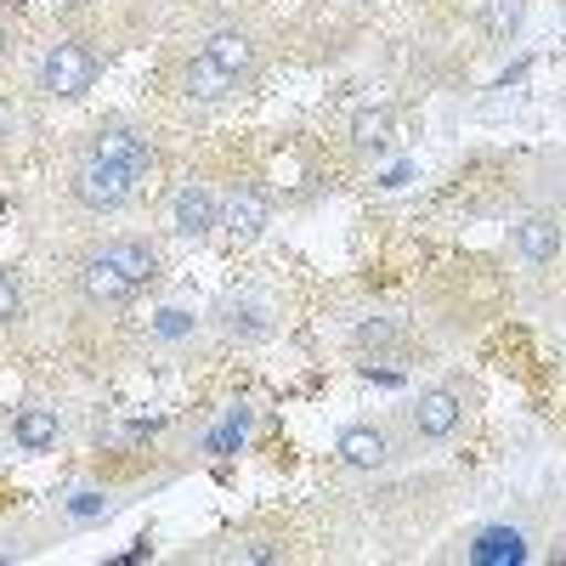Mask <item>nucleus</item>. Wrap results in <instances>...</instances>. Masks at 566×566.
<instances>
[{
    "label": "nucleus",
    "instance_id": "f257e3e1",
    "mask_svg": "<svg viewBox=\"0 0 566 566\" xmlns=\"http://www.w3.org/2000/svg\"><path fill=\"white\" fill-rule=\"evenodd\" d=\"M103 80V52H91L85 40H57L52 52L40 57V91L57 103H80L91 97Z\"/></svg>",
    "mask_w": 566,
    "mask_h": 566
},
{
    "label": "nucleus",
    "instance_id": "f03ea898",
    "mask_svg": "<svg viewBox=\"0 0 566 566\" xmlns=\"http://www.w3.org/2000/svg\"><path fill=\"white\" fill-rule=\"evenodd\" d=\"M69 193L74 205H85L91 216H114L130 205L136 193V176L125 165H108V159H80V170L69 176Z\"/></svg>",
    "mask_w": 566,
    "mask_h": 566
},
{
    "label": "nucleus",
    "instance_id": "7ed1b4c3",
    "mask_svg": "<svg viewBox=\"0 0 566 566\" xmlns=\"http://www.w3.org/2000/svg\"><path fill=\"white\" fill-rule=\"evenodd\" d=\"M85 159L125 165V170L142 181V176L154 170V142H148V130L130 125V119H103L97 130H91V142H85Z\"/></svg>",
    "mask_w": 566,
    "mask_h": 566
},
{
    "label": "nucleus",
    "instance_id": "20e7f679",
    "mask_svg": "<svg viewBox=\"0 0 566 566\" xmlns=\"http://www.w3.org/2000/svg\"><path fill=\"white\" fill-rule=\"evenodd\" d=\"M408 424H413L419 442H448L464 424V391L459 386H424L408 402Z\"/></svg>",
    "mask_w": 566,
    "mask_h": 566
},
{
    "label": "nucleus",
    "instance_id": "39448f33",
    "mask_svg": "<svg viewBox=\"0 0 566 566\" xmlns=\"http://www.w3.org/2000/svg\"><path fill=\"white\" fill-rule=\"evenodd\" d=\"M170 227H176V239H187V244H205L210 232L221 227V205H216L210 187L187 181L181 193L170 199Z\"/></svg>",
    "mask_w": 566,
    "mask_h": 566
},
{
    "label": "nucleus",
    "instance_id": "423d86ee",
    "mask_svg": "<svg viewBox=\"0 0 566 566\" xmlns=\"http://www.w3.org/2000/svg\"><path fill=\"white\" fill-rule=\"evenodd\" d=\"M221 227H227L232 244H255L272 227V199L261 193V187H232L227 205H221Z\"/></svg>",
    "mask_w": 566,
    "mask_h": 566
},
{
    "label": "nucleus",
    "instance_id": "0eeeda50",
    "mask_svg": "<svg viewBox=\"0 0 566 566\" xmlns=\"http://www.w3.org/2000/svg\"><path fill=\"white\" fill-rule=\"evenodd\" d=\"M335 459L346 464V470H386L391 459H397V448H391V437H386V424H346V431L335 437Z\"/></svg>",
    "mask_w": 566,
    "mask_h": 566
},
{
    "label": "nucleus",
    "instance_id": "6e6552de",
    "mask_svg": "<svg viewBox=\"0 0 566 566\" xmlns=\"http://www.w3.org/2000/svg\"><path fill=\"white\" fill-rule=\"evenodd\" d=\"M80 295H85V306H97V312H119V306L136 301V283H130L108 255H91V261L80 266Z\"/></svg>",
    "mask_w": 566,
    "mask_h": 566
},
{
    "label": "nucleus",
    "instance_id": "1a4fd4ad",
    "mask_svg": "<svg viewBox=\"0 0 566 566\" xmlns=\"http://www.w3.org/2000/svg\"><path fill=\"white\" fill-rule=\"evenodd\" d=\"M239 85H244V80H232V74H227L221 63H210L205 52L181 69V97H187V103H210V108H216V103H232V97H239Z\"/></svg>",
    "mask_w": 566,
    "mask_h": 566
},
{
    "label": "nucleus",
    "instance_id": "9d476101",
    "mask_svg": "<svg viewBox=\"0 0 566 566\" xmlns=\"http://www.w3.org/2000/svg\"><path fill=\"white\" fill-rule=\"evenodd\" d=\"M566 250V227L555 216H527L522 227H515V255H522L527 266H555Z\"/></svg>",
    "mask_w": 566,
    "mask_h": 566
},
{
    "label": "nucleus",
    "instance_id": "9b49d317",
    "mask_svg": "<svg viewBox=\"0 0 566 566\" xmlns=\"http://www.w3.org/2000/svg\"><path fill=\"white\" fill-rule=\"evenodd\" d=\"M216 328L232 340H266L272 335V306L266 301H244V295H227L216 306Z\"/></svg>",
    "mask_w": 566,
    "mask_h": 566
},
{
    "label": "nucleus",
    "instance_id": "f8f14e48",
    "mask_svg": "<svg viewBox=\"0 0 566 566\" xmlns=\"http://www.w3.org/2000/svg\"><path fill=\"white\" fill-rule=\"evenodd\" d=\"M205 57L221 63L232 80H250L255 63H261V57H255V45H250V34H239V29H216V34L205 40Z\"/></svg>",
    "mask_w": 566,
    "mask_h": 566
},
{
    "label": "nucleus",
    "instance_id": "ddd939ff",
    "mask_svg": "<svg viewBox=\"0 0 566 566\" xmlns=\"http://www.w3.org/2000/svg\"><path fill=\"white\" fill-rule=\"evenodd\" d=\"M476 566H515V560H527V538L515 533V527H482L476 538H470V549H464Z\"/></svg>",
    "mask_w": 566,
    "mask_h": 566
},
{
    "label": "nucleus",
    "instance_id": "4468645a",
    "mask_svg": "<svg viewBox=\"0 0 566 566\" xmlns=\"http://www.w3.org/2000/svg\"><path fill=\"white\" fill-rule=\"evenodd\" d=\"M57 437H63V424H57L52 408H23V413L12 419V442H18L23 453H52Z\"/></svg>",
    "mask_w": 566,
    "mask_h": 566
},
{
    "label": "nucleus",
    "instance_id": "2eb2a0df",
    "mask_svg": "<svg viewBox=\"0 0 566 566\" xmlns=\"http://www.w3.org/2000/svg\"><path fill=\"white\" fill-rule=\"evenodd\" d=\"M130 283H136V290H142V283H154L159 277V250L148 244V239H114L108 250H103Z\"/></svg>",
    "mask_w": 566,
    "mask_h": 566
},
{
    "label": "nucleus",
    "instance_id": "dca6fc26",
    "mask_svg": "<svg viewBox=\"0 0 566 566\" xmlns=\"http://www.w3.org/2000/svg\"><path fill=\"white\" fill-rule=\"evenodd\" d=\"M391 130H397V114L391 108H357L352 114V148L357 154H386L391 148Z\"/></svg>",
    "mask_w": 566,
    "mask_h": 566
},
{
    "label": "nucleus",
    "instance_id": "f3484780",
    "mask_svg": "<svg viewBox=\"0 0 566 566\" xmlns=\"http://www.w3.org/2000/svg\"><path fill=\"white\" fill-rule=\"evenodd\" d=\"M522 18H527V0H488L482 7V29L493 40H515L522 34Z\"/></svg>",
    "mask_w": 566,
    "mask_h": 566
},
{
    "label": "nucleus",
    "instance_id": "a211bd4d",
    "mask_svg": "<svg viewBox=\"0 0 566 566\" xmlns=\"http://www.w3.org/2000/svg\"><path fill=\"white\" fill-rule=\"evenodd\" d=\"M352 340H357V352H391V346H402V323L397 317H363L352 328Z\"/></svg>",
    "mask_w": 566,
    "mask_h": 566
},
{
    "label": "nucleus",
    "instance_id": "6ab92c4d",
    "mask_svg": "<svg viewBox=\"0 0 566 566\" xmlns=\"http://www.w3.org/2000/svg\"><path fill=\"white\" fill-rule=\"evenodd\" d=\"M193 335H199V317L187 306H165L154 317V340H193Z\"/></svg>",
    "mask_w": 566,
    "mask_h": 566
},
{
    "label": "nucleus",
    "instance_id": "aec40b11",
    "mask_svg": "<svg viewBox=\"0 0 566 566\" xmlns=\"http://www.w3.org/2000/svg\"><path fill=\"white\" fill-rule=\"evenodd\" d=\"M23 312V295H18V277H7V272H0V328H7L12 317Z\"/></svg>",
    "mask_w": 566,
    "mask_h": 566
},
{
    "label": "nucleus",
    "instance_id": "412c9836",
    "mask_svg": "<svg viewBox=\"0 0 566 566\" xmlns=\"http://www.w3.org/2000/svg\"><path fill=\"white\" fill-rule=\"evenodd\" d=\"M97 510H108V504H103V493H74V504H69V515H74V522H91Z\"/></svg>",
    "mask_w": 566,
    "mask_h": 566
},
{
    "label": "nucleus",
    "instance_id": "4be33fe9",
    "mask_svg": "<svg viewBox=\"0 0 566 566\" xmlns=\"http://www.w3.org/2000/svg\"><path fill=\"white\" fill-rule=\"evenodd\" d=\"M12 136H18V108L0 103V142H12Z\"/></svg>",
    "mask_w": 566,
    "mask_h": 566
},
{
    "label": "nucleus",
    "instance_id": "5701e85b",
    "mask_svg": "<svg viewBox=\"0 0 566 566\" xmlns=\"http://www.w3.org/2000/svg\"><path fill=\"white\" fill-rule=\"evenodd\" d=\"M7 57H12V29L0 23V63H7Z\"/></svg>",
    "mask_w": 566,
    "mask_h": 566
},
{
    "label": "nucleus",
    "instance_id": "b1692460",
    "mask_svg": "<svg viewBox=\"0 0 566 566\" xmlns=\"http://www.w3.org/2000/svg\"><path fill=\"white\" fill-rule=\"evenodd\" d=\"M357 7H374V0H357Z\"/></svg>",
    "mask_w": 566,
    "mask_h": 566
}]
</instances>
